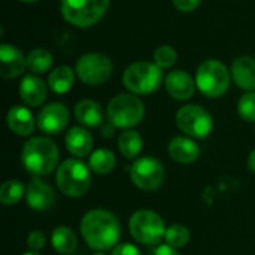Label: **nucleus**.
Returning <instances> with one entry per match:
<instances>
[{
  "label": "nucleus",
  "mask_w": 255,
  "mask_h": 255,
  "mask_svg": "<svg viewBox=\"0 0 255 255\" xmlns=\"http://www.w3.org/2000/svg\"><path fill=\"white\" fill-rule=\"evenodd\" d=\"M79 229L85 244L99 253L114 250L121 238L118 218L106 209L88 211L82 217Z\"/></svg>",
  "instance_id": "obj_1"
},
{
  "label": "nucleus",
  "mask_w": 255,
  "mask_h": 255,
  "mask_svg": "<svg viewBox=\"0 0 255 255\" xmlns=\"http://www.w3.org/2000/svg\"><path fill=\"white\" fill-rule=\"evenodd\" d=\"M58 148L49 137H30L22 145V166L28 173L34 176H46L58 169Z\"/></svg>",
  "instance_id": "obj_2"
},
{
  "label": "nucleus",
  "mask_w": 255,
  "mask_h": 255,
  "mask_svg": "<svg viewBox=\"0 0 255 255\" xmlns=\"http://www.w3.org/2000/svg\"><path fill=\"white\" fill-rule=\"evenodd\" d=\"M55 182L66 197H82L91 187V169L78 158H67L58 166Z\"/></svg>",
  "instance_id": "obj_3"
},
{
  "label": "nucleus",
  "mask_w": 255,
  "mask_h": 255,
  "mask_svg": "<svg viewBox=\"0 0 255 255\" xmlns=\"http://www.w3.org/2000/svg\"><path fill=\"white\" fill-rule=\"evenodd\" d=\"M123 82L133 94H152L163 82V69L151 61H137L124 70Z\"/></svg>",
  "instance_id": "obj_4"
},
{
  "label": "nucleus",
  "mask_w": 255,
  "mask_h": 255,
  "mask_svg": "<svg viewBox=\"0 0 255 255\" xmlns=\"http://www.w3.org/2000/svg\"><path fill=\"white\" fill-rule=\"evenodd\" d=\"M111 0H61L63 18L72 25L85 28L99 22L109 7Z\"/></svg>",
  "instance_id": "obj_5"
},
{
  "label": "nucleus",
  "mask_w": 255,
  "mask_h": 255,
  "mask_svg": "<svg viewBox=\"0 0 255 255\" xmlns=\"http://www.w3.org/2000/svg\"><path fill=\"white\" fill-rule=\"evenodd\" d=\"M108 121L117 128L130 130L145 115V106L134 94H118L108 105Z\"/></svg>",
  "instance_id": "obj_6"
},
{
  "label": "nucleus",
  "mask_w": 255,
  "mask_h": 255,
  "mask_svg": "<svg viewBox=\"0 0 255 255\" xmlns=\"http://www.w3.org/2000/svg\"><path fill=\"white\" fill-rule=\"evenodd\" d=\"M196 85L206 97H221L229 90L230 73L221 61L206 60L196 70Z\"/></svg>",
  "instance_id": "obj_7"
},
{
  "label": "nucleus",
  "mask_w": 255,
  "mask_h": 255,
  "mask_svg": "<svg viewBox=\"0 0 255 255\" xmlns=\"http://www.w3.org/2000/svg\"><path fill=\"white\" fill-rule=\"evenodd\" d=\"M128 230L136 242L143 245H155L164 239L166 226L158 214L154 211L142 209L131 215L128 221Z\"/></svg>",
  "instance_id": "obj_8"
},
{
  "label": "nucleus",
  "mask_w": 255,
  "mask_h": 255,
  "mask_svg": "<svg viewBox=\"0 0 255 255\" xmlns=\"http://www.w3.org/2000/svg\"><path fill=\"white\" fill-rule=\"evenodd\" d=\"M176 126L184 134L193 139H203L212 131L214 120L205 108L187 105L176 112Z\"/></svg>",
  "instance_id": "obj_9"
},
{
  "label": "nucleus",
  "mask_w": 255,
  "mask_h": 255,
  "mask_svg": "<svg viewBox=\"0 0 255 255\" xmlns=\"http://www.w3.org/2000/svg\"><path fill=\"white\" fill-rule=\"evenodd\" d=\"M114 66L108 55L100 52H88L76 61L75 72L87 85H100L112 75Z\"/></svg>",
  "instance_id": "obj_10"
},
{
  "label": "nucleus",
  "mask_w": 255,
  "mask_h": 255,
  "mask_svg": "<svg viewBox=\"0 0 255 255\" xmlns=\"http://www.w3.org/2000/svg\"><path fill=\"white\" fill-rule=\"evenodd\" d=\"M164 166L154 157H140L133 161L130 167V178L133 184L143 191L157 190L164 181Z\"/></svg>",
  "instance_id": "obj_11"
},
{
  "label": "nucleus",
  "mask_w": 255,
  "mask_h": 255,
  "mask_svg": "<svg viewBox=\"0 0 255 255\" xmlns=\"http://www.w3.org/2000/svg\"><path fill=\"white\" fill-rule=\"evenodd\" d=\"M69 109L63 103H49L37 115V127L45 134H58L69 124Z\"/></svg>",
  "instance_id": "obj_12"
},
{
  "label": "nucleus",
  "mask_w": 255,
  "mask_h": 255,
  "mask_svg": "<svg viewBox=\"0 0 255 255\" xmlns=\"http://www.w3.org/2000/svg\"><path fill=\"white\" fill-rule=\"evenodd\" d=\"M25 200L30 209L36 212H46L55 205L57 194L48 182H45L39 176H34L27 185Z\"/></svg>",
  "instance_id": "obj_13"
},
{
  "label": "nucleus",
  "mask_w": 255,
  "mask_h": 255,
  "mask_svg": "<svg viewBox=\"0 0 255 255\" xmlns=\"http://www.w3.org/2000/svg\"><path fill=\"white\" fill-rule=\"evenodd\" d=\"M27 67V57L9 43H1L0 46V75L4 79H13L24 73Z\"/></svg>",
  "instance_id": "obj_14"
},
{
  "label": "nucleus",
  "mask_w": 255,
  "mask_h": 255,
  "mask_svg": "<svg viewBox=\"0 0 255 255\" xmlns=\"http://www.w3.org/2000/svg\"><path fill=\"white\" fill-rule=\"evenodd\" d=\"M164 85L170 97L175 100H188L196 91V81L185 70H172L164 79Z\"/></svg>",
  "instance_id": "obj_15"
},
{
  "label": "nucleus",
  "mask_w": 255,
  "mask_h": 255,
  "mask_svg": "<svg viewBox=\"0 0 255 255\" xmlns=\"http://www.w3.org/2000/svg\"><path fill=\"white\" fill-rule=\"evenodd\" d=\"M46 84L36 75H25L19 82V97L27 106H40L46 100Z\"/></svg>",
  "instance_id": "obj_16"
},
{
  "label": "nucleus",
  "mask_w": 255,
  "mask_h": 255,
  "mask_svg": "<svg viewBox=\"0 0 255 255\" xmlns=\"http://www.w3.org/2000/svg\"><path fill=\"white\" fill-rule=\"evenodd\" d=\"M6 123L12 133L22 137L30 136L34 131V127L37 126V121L34 120L33 114L24 106L10 108L6 115Z\"/></svg>",
  "instance_id": "obj_17"
},
{
  "label": "nucleus",
  "mask_w": 255,
  "mask_h": 255,
  "mask_svg": "<svg viewBox=\"0 0 255 255\" xmlns=\"http://www.w3.org/2000/svg\"><path fill=\"white\" fill-rule=\"evenodd\" d=\"M64 143L67 151L76 157V158H82L87 157L88 154H91L93 149V136L91 133L82 127V126H75L72 127L66 137H64Z\"/></svg>",
  "instance_id": "obj_18"
},
{
  "label": "nucleus",
  "mask_w": 255,
  "mask_h": 255,
  "mask_svg": "<svg viewBox=\"0 0 255 255\" xmlns=\"http://www.w3.org/2000/svg\"><path fill=\"white\" fill-rule=\"evenodd\" d=\"M169 155L179 164H191L200 157V148L191 137L176 136L169 143Z\"/></svg>",
  "instance_id": "obj_19"
},
{
  "label": "nucleus",
  "mask_w": 255,
  "mask_h": 255,
  "mask_svg": "<svg viewBox=\"0 0 255 255\" xmlns=\"http://www.w3.org/2000/svg\"><path fill=\"white\" fill-rule=\"evenodd\" d=\"M232 76L235 84L245 90L254 91L255 90V58L242 55L233 61L232 66Z\"/></svg>",
  "instance_id": "obj_20"
},
{
  "label": "nucleus",
  "mask_w": 255,
  "mask_h": 255,
  "mask_svg": "<svg viewBox=\"0 0 255 255\" xmlns=\"http://www.w3.org/2000/svg\"><path fill=\"white\" fill-rule=\"evenodd\" d=\"M75 118L82 127L96 128L103 126L105 115L102 106L97 102L91 99H84L79 100L75 106Z\"/></svg>",
  "instance_id": "obj_21"
},
{
  "label": "nucleus",
  "mask_w": 255,
  "mask_h": 255,
  "mask_svg": "<svg viewBox=\"0 0 255 255\" xmlns=\"http://www.w3.org/2000/svg\"><path fill=\"white\" fill-rule=\"evenodd\" d=\"M51 245L58 254L72 255L76 251L78 239H76V235L72 229H69L66 226H58L52 230Z\"/></svg>",
  "instance_id": "obj_22"
},
{
  "label": "nucleus",
  "mask_w": 255,
  "mask_h": 255,
  "mask_svg": "<svg viewBox=\"0 0 255 255\" xmlns=\"http://www.w3.org/2000/svg\"><path fill=\"white\" fill-rule=\"evenodd\" d=\"M75 82V73L69 66H58L48 75V87L55 94H66Z\"/></svg>",
  "instance_id": "obj_23"
},
{
  "label": "nucleus",
  "mask_w": 255,
  "mask_h": 255,
  "mask_svg": "<svg viewBox=\"0 0 255 255\" xmlns=\"http://www.w3.org/2000/svg\"><path fill=\"white\" fill-rule=\"evenodd\" d=\"M118 149L120 152L123 154L124 158L127 160H134L140 151H142V146H143V140H142V136L136 131V130H124L120 137H118Z\"/></svg>",
  "instance_id": "obj_24"
},
{
  "label": "nucleus",
  "mask_w": 255,
  "mask_h": 255,
  "mask_svg": "<svg viewBox=\"0 0 255 255\" xmlns=\"http://www.w3.org/2000/svg\"><path fill=\"white\" fill-rule=\"evenodd\" d=\"M88 166H90L91 172H94L97 175H108L115 169L117 157L111 149L100 148V149H96L94 152H91Z\"/></svg>",
  "instance_id": "obj_25"
},
{
  "label": "nucleus",
  "mask_w": 255,
  "mask_h": 255,
  "mask_svg": "<svg viewBox=\"0 0 255 255\" xmlns=\"http://www.w3.org/2000/svg\"><path fill=\"white\" fill-rule=\"evenodd\" d=\"M27 187L18 179H7L0 187V203L3 206H13L25 196Z\"/></svg>",
  "instance_id": "obj_26"
},
{
  "label": "nucleus",
  "mask_w": 255,
  "mask_h": 255,
  "mask_svg": "<svg viewBox=\"0 0 255 255\" xmlns=\"http://www.w3.org/2000/svg\"><path fill=\"white\" fill-rule=\"evenodd\" d=\"M52 66V54L45 48H36L27 55V67L33 73H45Z\"/></svg>",
  "instance_id": "obj_27"
},
{
  "label": "nucleus",
  "mask_w": 255,
  "mask_h": 255,
  "mask_svg": "<svg viewBox=\"0 0 255 255\" xmlns=\"http://www.w3.org/2000/svg\"><path fill=\"white\" fill-rule=\"evenodd\" d=\"M190 239H191V233L182 224H173L166 229L164 241L169 247H172L175 250H181V248L187 247Z\"/></svg>",
  "instance_id": "obj_28"
},
{
  "label": "nucleus",
  "mask_w": 255,
  "mask_h": 255,
  "mask_svg": "<svg viewBox=\"0 0 255 255\" xmlns=\"http://www.w3.org/2000/svg\"><path fill=\"white\" fill-rule=\"evenodd\" d=\"M238 114L242 120L248 123H255V93L247 91L241 96L238 102Z\"/></svg>",
  "instance_id": "obj_29"
},
{
  "label": "nucleus",
  "mask_w": 255,
  "mask_h": 255,
  "mask_svg": "<svg viewBox=\"0 0 255 255\" xmlns=\"http://www.w3.org/2000/svg\"><path fill=\"white\" fill-rule=\"evenodd\" d=\"M178 54L170 45H160L154 51V63L161 69H169L176 63Z\"/></svg>",
  "instance_id": "obj_30"
},
{
  "label": "nucleus",
  "mask_w": 255,
  "mask_h": 255,
  "mask_svg": "<svg viewBox=\"0 0 255 255\" xmlns=\"http://www.w3.org/2000/svg\"><path fill=\"white\" fill-rule=\"evenodd\" d=\"M45 244H46V236L42 230H33L27 236V247L33 253H39L40 250H43Z\"/></svg>",
  "instance_id": "obj_31"
},
{
  "label": "nucleus",
  "mask_w": 255,
  "mask_h": 255,
  "mask_svg": "<svg viewBox=\"0 0 255 255\" xmlns=\"http://www.w3.org/2000/svg\"><path fill=\"white\" fill-rule=\"evenodd\" d=\"M111 255H142L137 247L131 245V244H118Z\"/></svg>",
  "instance_id": "obj_32"
},
{
  "label": "nucleus",
  "mask_w": 255,
  "mask_h": 255,
  "mask_svg": "<svg viewBox=\"0 0 255 255\" xmlns=\"http://www.w3.org/2000/svg\"><path fill=\"white\" fill-rule=\"evenodd\" d=\"M173 4L181 12H191L200 4V0H173Z\"/></svg>",
  "instance_id": "obj_33"
},
{
  "label": "nucleus",
  "mask_w": 255,
  "mask_h": 255,
  "mask_svg": "<svg viewBox=\"0 0 255 255\" xmlns=\"http://www.w3.org/2000/svg\"><path fill=\"white\" fill-rule=\"evenodd\" d=\"M154 255H179V253H178V250H175L166 244V245L157 247V250L154 251Z\"/></svg>",
  "instance_id": "obj_34"
},
{
  "label": "nucleus",
  "mask_w": 255,
  "mask_h": 255,
  "mask_svg": "<svg viewBox=\"0 0 255 255\" xmlns=\"http://www.w3.org/2000/svg\"><path fill=\"white\" fill-rule=\"evenodd\" d=\"M115 126H112L111 123H108V124H103L102 126V136L103 137H111V136H114V133H115Z\"/></svg>",
  "instance_id": "obj_35"
},
{
  "label": "nucleus",
  "mask_w": 255,
  "mask_h": 255,
  "mask_svg": "<svg viewBox=\"0 0 255 255\" xmlns=\"http://www.w3.org/2000/svg\"><path fill=\"white\" fill-rule=\"evenodd\" d=\"M248 169L255 173V149L251 151V154H250V157H248Z\"/></svg>",
  "instance_id": "obj_36"
},
{
  "label": "nucleus",
  "mask_w": 255,
  "mask_h": 255,
  "mask_svg": "<svg viewBox=\"0 0 255 255\" xmlns=\"http://www.w3.org/2000/svg\"><path fill=\"white\" fill-rule=\"evenodd\" d=\"M19 1H24V3H36L39 0H19Z\"/></svg>",
  "instance_id": "obj_37"
},
{
  "label": "nucleus",
  "mask_w": 255,
  "mask_h": 255,
  "mask_svg": "<svg viewBox=\"0 0 255 255\" xmlns=\"http://www.w3.org/2000/svg\"><path fill=\"white\" fill-rule=\"evenodd\" d=\"M22 255H39L37 253H33V251H30V253H24Z\"/></svg>",
  "instance_id": "obj_38"
},
{
  "label": "nucleus",
  "mask_w": 255,
  "mask_h": 255,
  "mask_svg": "<svg viewBox=\"0 0 255 255\" xmlns=\"http://www.w3.org/2000/svg\"><path fill=\"white\" fill-rule=\"evenodd\" d=\"M93 255H105L103 253H96V254H93Z\"/></svg>",
  "instance_id": "obj_39"
}]
</instances>
